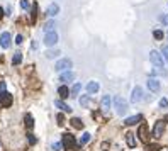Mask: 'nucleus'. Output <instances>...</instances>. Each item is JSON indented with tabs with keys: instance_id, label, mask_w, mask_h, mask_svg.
I'll use <instances>...</instances> for the list:
<instances>
[{
	"instance_id": "1",
	"label": "nucleus",
	"mask_w": 168,
	"mask_h": 151,
	"mask_svg": "<svg viewBox=\"0 0 168 151\" xmlns=\"http://www.w3.org/2000/svg\"><path fill=\"white\" fill-rule=\"evenodd\" d=\"M61 144L63 148H65L66 151H78V143L75 141V136L73 134H70V133H65L63 134V139H61Z\"/></svg>"
},
{
	"instance_id": "2",
	"label": "nucleus",
	"mask_w": 168,
	"mask_h": 151,
	"mask_svg": "<svg viewBox=\"0 0 168 151\" xmlns=\"http://www.w3.org/2000/svg\"><path fill=\"white\" fill-rule=\"evenodd\" d=\"M114 107H116V112L119 115H124L126 112H128V109H129L128 102H126L122 97H116V99H114Z\"/></svg>"
},
{
	"instance_id": "3",
	"label": "nucleus",
	"mask_w": 168,
	"mask_h": 151,
	"mask_svg": "<svg viewBox=\"0 0 168 151\" xmlns=\"http://www.w3.org/2000/svg\"><path fill=\"white\" fill-rule=\"evenodd\" d=\"M150 61L153 63L156 68H163V66H165V59H163V56H161V53L156 51V49H153V51L150 53Z\"/></svg>"
},
{
	"instance_id": "4",
	"label": "nucleus",
	"mask_w": 168,
	"mask_h": 151,
	"mask_svg": "<svg viewBox=\"0 0 168 151\" xmlns=\"http://www.w3.org/2000/svg\"><path fill=\"white\" fill-rule=\"evenodd\" d=\"M73 66V61L70 58H63V59H59L58 63L55 65V71H58V73H61V71H66V70H70V68Z\"/></svg>"
},
{
	"instance_id": "5",
	"label": "nucleus",
	"mask_w": 168,
	"mask_h": 151,
	"mask_svg": "<svg viewBox=\"0 0 168 151\" xmlns=\"http://www.w3.org/2000/svg\"><path fill=\"white\" fill-rule=\"evenodd\" d=\"M46 46H55L56 43H58V34H56V31H48L46 34H44V41H43Z\"/></svg>"
},
{
	"instance_id": "6",
	"label": "nucleus",
	"mask_w": 168,
	"mask_h": 151,
	"mask_svg": "<svg viewBox=\"0 0 168 151\" xmlns=\"http://www.w3.org/2000/svg\"><path fill=\"white\" fill-rule=\"evenodd\" d=\"M166 129V122L165 121H156L155 122V127H153V138H161Z\"/></svg>"
},
{
	"instance_id": "7",
	"label": "nucleus",
	"mask_w": 168,
	"mask_h": 151,
	"mask_svg": "<svg viewBox=\"0 0 168 151\" xmlns=\"http://www.w3.org/2000/svg\"><path fill=\"white\" fill-rule=\"evenodd\" d=\"M12 102H14V97H12L9 92L2 90V92H0V105H4V107H10V105H12Z\"/></svg>"
},
{
	"instance_id": "8",
	"label": "nucleus",
	"mask_w": 168,
	"mask_h": 151,
	"mask_svg": "<svg viewBox=\"0 0 168 151\" xmlns=\"http://www.w3.org/2000/svg\"><path fill=\"white\" fill-rule=\"evenodd\" d=\"M75 77H77V75H75L71 70L61 71V75H59V81H63V83H70V81L75 80Z\"/></svg>"
},
{
	"instance_id": "9",
	"label": "nucleus",
	"mask_w": 168,
	"mask_h": 151,
	"mask_svg": "<svg viewBox=\"0 0 168 151\" xmlns=\"http://www.w3.org/2000/svg\"><path fill=\"white\" fill-rule=\"evenodd\" d=\"M138 136L139 139L143 141V143H148V139H150V136H148V126L146 124H141L138 129Z\"/></svg>"
},
{
	"instance_id": "10",
	"label": "nucleus",
	"mask_w": 168,
	"mask_h": 151,
	"mask_svg": "<svg viewBox=\"0 0 168 151\" xmlns=\"http://www.w3.org/2000/svg\"><path fill=\"white\" fill-rule=\"evenodd\" d=\"M143 100V89L141 87H134V90H132V95H131V102L132 104H138Z\"/></svg>"
},
{
	"instance_id": "11",
	"label": "nucleus",
	"mask_w": 168,
	"mask_h": 151,
	"mask_svg": "<svg viewBox=\"0 0 168 151\" xmlns=\"http://www.w3.org/2000/svg\"><path fill=\"white\" fill-rule=\"evenodd\" d=\"M10 41H12L10 34H9V32H2V36H0V46H2V48L9 49V48H10Z\"/></svg>"
},
{
	"instance_id": "12",
	"label": "nucleus",
	"mask_w": 168,
	"mask_h": 151,
	"mask_svg": "<svg viewBox=\"0 0 168 151\" xmlns=\"http://www.w3.org/2000/svg\"><path fill=\"white\" fill-rule=\"evenodd\" d=\"M110 105H112V99H110V95H104L102 100H100V107H102L104 112H109Z\"/></svg>"
},
{
	"instance_id": "13",
	"label": "nucleus",
	"mask_w": 168,
	"mask_h": 151,
	"mask_svg": "<svg viewBox=\"0 0 168 151\" xmlns=\"http://www.w3.org/2000/svg\"><path fill=\"white\" fill-rule=\"evenodd\" d=\"M78 102H80V105L85 107V109H90V107H94V100H92L90 95H82Z\"/></svg>"
},
{
	"instance_id": "14",
	"label": "nucleus",
	"mask_w": 168,
	"mask_h": 151,
	"mask_svg": "<svg viewBox=\"0 0 168 151\" xmlns=\"http://www.w3.org/2000/svg\"><path fill=\"white\" fill-rule=\"evenodd\" d=\"M148 89L151 90V92H160V89H161V85H160V81L156 80V78H150L148 80Z\"/></svg>"
},
{
	"instance_id": "15",
	"label": "nucleus",
	"mask_w": 168,
	"mask_h": 151,
	"mask_svg": "<svg viewBox=\"0 0 168 151\" xmlns=\"http://www.w3.org/2000/svg\"><path fill=\"white\" fill-rule=\"evenodd\" d=\"M99 89H100L99 81H88V85H87V92L90 93V95L97 93V92H99Z\"/></svg>"
},
{
	"instance_id": "16",
	"label": "nucleus",
	"mask_w": 168,
	"mask_h": 151,
	"mask_svg": "<svg viewBox=\"0 0 168 151\" xmlns=\"http://www.w3.org/2000/svg\"><path fill=\"white\" fill-rule=\"evenodd\" d=\"M46 14L49 15V17H55V15H58V14H59V5H58V4H51L49 7H48Z\"/></svg>"
},
{
	"instance_id": "17",
	"label": "nucleus",
	"mask_w": 168,
	"mask_h": 151,
	"mask_svg": "<svg viewBox=\"0 0 168 151\" xmlns=\"http://www.w3.org/2000/svg\"><path fill=\"white\" fill-rule=\"evenodd\" d=\"M55 105L58 107V109H61L63 112H68V114H70V112H71V107H70L68 104H65V102H63L61 99H59V100H55Z\"/></svg>"
},
{
	"instance_id": "18",
	"label": "nucleus",
	"mask_w": 168,
	"mask_h": 151,
	"mask_svg": "<svg viewBox=\"0 0 168 151\" xmlns=\"http://www.w3.org/2000/svg\"><path fill=\"white\" fill-rule=\"evenodd\" d=\"M141 119H143L141 115H139V114H136V115H131V117H128V119H126V121H124V124H126V126H134L136 122H139Z\"/></svg>"
},
{
	"instance_id": "19",
	"label": "nucleus",
	"mask_w": 168,
	"mask_h": 151,
	"mask_svg": "<svg viewBox=\"0 0 168 151\" xmlns=\"http://www.w3.org/2000/svg\"><path fill=\"white\" fill-rule=\"evenodd\" d=\"M58 95L61 97V100H63V99H68L70 90H68V87H66V85H61V87L58 89Z\"/></svg>"
},
{
	"instance_id": "20",
	"label": "nucleus",
	"mask_w": 168,
	"mask_h": 151,
	"mask_svg": "<svg viewBox=\"0 0 168 151\" xmlns=\"http://www.w3.org/2000/svg\"><path fill=\"white\" fill-rule=\"evenodd\" d=\"M126 143H128L129 148H134L136 146V138H134V134H132V133L126 134Z\"/></svg>"
},
{
	"instance_id": "21",
	"label": "nucleus",
	"mask_w": 168,
	"mask_h": 151,
	"mask_svg": "<svg viewBox=\"0 0 168 151\" xmlns=\"http://www.w3.org/2000/svg\"><path fill=\"white\" fill-rule=\"evenodd\" d=\"M44 55H46L48 59H53V58H58L61 53H59V49H49V51H46Z\"/></svg>"
},
{
	"instance_id": "22",
	"label": "nucleus",
	"mask_w": 168,
	"mask_h": 151,
	"mask_svg": "<svg viewBox=\"0 0 168 151\" xmlns=\"http://www.w3.org/2000/svg\"><path fill=\"white\" fill-rule=\"evenodd\" d=\"M70 124L73 126L75 129H83V122H82V119H78V117H73L71 121H70Z\"/></svg>"
},
{
	"instance_id": "23",
	"label": "nucleus",
	"mask_w": 168,
	"mask_h": 151,
	"mask_svg": "<svg viewBox=\"0 0 168 151\" xmlns=\"http://www.w3.org/2000/svg\"><path fill=\"white\" fill-rule=\"evenodd\" d=\"M22 63V55L21 53H14V56H12V65H21Z\"/></svg>"
},
{
	"instance_id": "24",
	"label": "nucleus",
	"mask_w": 168,
	"mask_h": 151,
	"mask_svg": "<svg viewBox=\"0 0 168 151\" xmlns=\"http://www.w3.org/2000/svg\"><path fill=\"white\" fill-rule=\"evenodd\" d=\"M36 19H37V4L32 5V10H31V22H36Z\"/></svg>"
},
{
	"instance_id": "25",
	"label": "nucleus",
	"mask_w": 168,
	"mask_h": 151,
	"mask_svg": "<svg viewBox=\"0 0 168 151\" xmlns=\"http://www.w3.org/2000/svg\"><path fill=\"white\" fill-rule=\"evenodd\" d=\"M24 121H26L27 129H32L34 127V121H32V115H31V114H27L26 117H24Z\"/></svg>"
},
{
	"instance_id": "26",
	"label": "nucleus",
	"mask_w": 168,
	"mask_h": 151,
	"mask_svg": "<svg viewBox=\"0 0 168 151\" xmlns=\"http://www.w3.org/2000/svg\"><path fill=\"white\" fill-rule=\"evenodd\" d=\"M80 90H82V83H75V85H73V89H71V92H70V93H71L73 97H77L78 93H80Z\"/></svg>"
},
{
	"instance_id": "27",
	"label": "nucleus",
	"mask_w": 168,
	"mask_h": 151,
	"mask_svg": "<svg viewBox=\"0 0 168 151\" xmlns=\"http://www.w3.org/2000/svg\"><path fill=\"white\" fill-rule=\"evenodd\" d=\"M88 141H90V134L88 133H85L83 136H82V139H80V143H78V146H83V144H87Z\"/></svg>"
},
{
	"instance_id": "28",
	"label": "nucleus",
	"mask_w": 168,
	"mask_h": 151,
	"mask_svg": "<svg viewBox=\"0 0 168 151\" xmlns=\"http://www.w3.org/2000/svg\"><path fill=\"white\" fill-rule=\"evenodd\" d=\"M43 29H44V32H48V31H53V29H55V21H48L46 26H44Z\"/></svg>"
},
{
	"instance_id": "29",
	"label": "nucleus",
	"mask_w": 168,
	"mask_h": 151,
	"mask_svg": "<svg viewBox=\"0 0 168 151\" xmlns=\"http://www.w3.org/2000/svg\"><path fill=\"white\" fill-rule=\"evenodd\" d=\"M153 37L155 39H163V31H160V29H156V31H153Z\"/></svg>"
},
{
	"instance_id": "30",
	"label": "nucleus",
	"mask_w": 168,
	"mask_h": 151,
	"mask_svg": "<svg viewBox=\"0 0 168 151\" xmlns=\"http://www.w3.org/2000/svg\"><path fill=\"white\" fill-rule=\"evenodd\" d=\"M161 56H163V59H166V63H168V44H165L163 48H161Z\"/></svg>"
},
{
	"instance_id": "31",
	"label": "nucleus",
	"mask_w": 168,
	"mask_h": 151,
	"mask_svg": "<svg viewBox=\"0 0 168 151\" xmlns=\"http://www.w3.org/2000/svg\"><path fill=\"white\" fill-rule=\"evenodd\" d=\"M21 9H22V10H29V9H31L29 2H27V0H21Z\"/></svg>"
},
{
	"instance_id": "32",
	"label": "nucleus",
	"mask_w": 168,
	"mask_h": 151,
	"mask_svg": "<svg viewBox=\"0 0 168 151\" xmlns=\"http://www.w3.org/2000/svg\"><path fill=\"white\" fill-rule=\"evenodd\" d=\"M56 121H58V126H65V115L58 114V115H56Z\"/></svg>"
},
{
	"instance_id": "33",
	"label": "nucleus",
	"mask_w": 168,
	"mask_h": 151,
	"mask_svg": "<svg viewBox=\"0 0 168 151\" xmlns=\"http://www.w3.org/2000/svg\"><path fill=\"white\" fill-rule=\"evenodd\" d=\"M160 21L165 24V26H168V14H163V15H160Z\"/></svg>"
},
{
	"instance_id": "34",
	"label": "nucleus",
	"mask_w": 168,
	"mask_h": 151,
	"mask_svg": "<svg viewBox=\"0 0 168 151\" xmlns=\"http://www.w3.org/2000/svg\"><path fill=\"white\" fill-rule=\"evenodd\" d=\"M158 149H160V146H156V144H150L146 148V151H158Z\"/></svg>"
},
{
	"instance_id": "35",
	"label": "nucleus",
	"mask_w": 168,
	"mask_h": 151,
	"mask_svg": "<svg viewBox=\"0 0 168 151\" xmlns=\"http://www.w3.org/2000/svg\"><path fill=\"white\" fill-rule=\"evenodd\" d=\"M27 139H29V144H36V138H34V134H27Z\"/></svg>"
},
{
	"instance_id": "36",
	"label": "nucleus",
	"mask_w": 168,
	"mask_h": 151,
	"mask_svg": "<svg viewBox=\"0 0 168 151\" xmlns=\"http://www.w3.org/2000/svg\"><path fill=\"white\" fill-rule=\"evenodd\" d=\"M61 148H63L61 143H55V144H53V149H55V151H61Z\"/></svg>"
},
{
	"instance_id": "37",
	"label": "nucleus",
	"mask_w": 168,
	"mask_h": 151,
	"mask_svg": "<svg viewBox=\"0 0 168 151\" xmlns=\"http://www.w3.org/2000/svg\"><path fill=\"white\" fill-rule=\"evenodd\" d=\"M160 107H161V109L168 107V100H166V99H161V100H160Z\"/></svg>"
},
{
	"instance_id": "38",
	"label": "nucleus",
	"mask_w": 168,
	"mask_h": 151,
	"mask_svg": "<svg viewBox=\"0 0 168 151\" xmlns=\"http://www.w3.org/2000/svg\"><path fill=\"white\" fill-rule=\"evenodd\" d=\"M15 43H17V44H22V36H21V34L15 37Z\"/></svg>"
},
{
	"instance_id": "39",
	"label": "nucleus",
	"mask_w": 168,
	"mask_h": 151,
	"mask_svg": "<svg viewBox=\"0 0 168 151\" xmlns=\"http://www.w3.org/2000/svg\"><path fill=\"white\" fill-rule=\"evenodd\" d=\"M2 90H5V83H4V81H0V92H2Z\"/></svg>"
},
{
	"instance_id": "40",
	"label": "nucleus",
	"mask_w": 168,
	"mask_h": 151,
	"mask_svg": "<svg viewBox=\"0 0 168 151\" xmlns=\"http://www.w3.org/2000/svg\"><path fill=\"white\" fill-rule=\"evenodd\" d=\"M107 148H109V143H104V144H102V149L107 151Z\"/></svg>"
},
{
	"instance_id": "41",
	"label": "nucleus",
	"mask_w": 168,
	"mask_h": 151,
	"mask_svg": "<svg viewBox=\"0 0 168 151\" xmlns=\"http://www.w3.org/2000/svg\"><path fill=\"white\" fill-rule=\"evenodd\" d=\"M4 17V10H2V7H0V19Z\"/></svg>"
},
{
	"instance_id": "42",
	"label": "nucleus",
	"mask_w": 168,
	"mask_h": 151,
	"mask_svg": "<svg viewBox=\"0 0 168 151\" xmlns=\"http://www.w3.org/2000/svg\"><path fill=\"white\" fill-rule=\"evenodd\" d=\"M166 36H168V34H166Z\"/></svg>"
}]
</instances>
